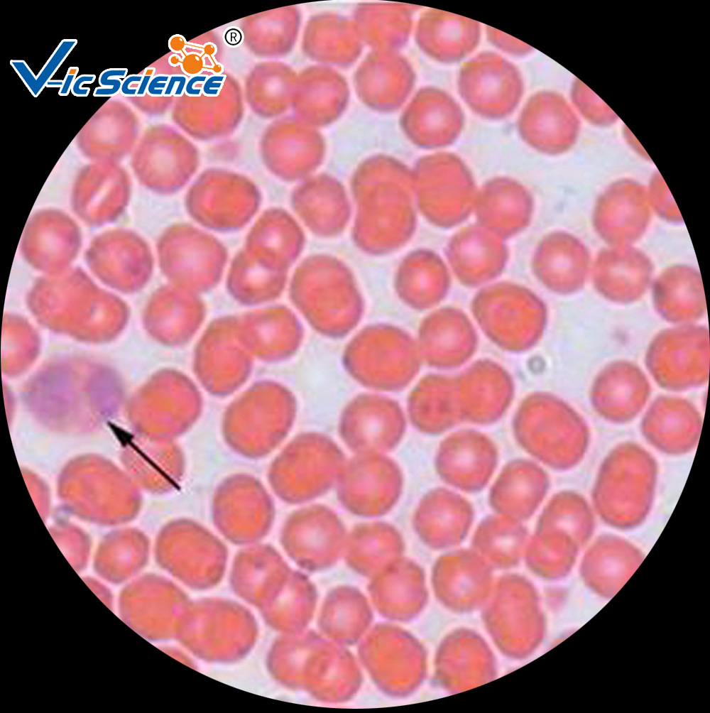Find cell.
Returning a JSON list of instances; mask_svg holds the SVG:
<instances>
[{
	"mask_svg": "<svg viewBox=\"0 0 710 713\" xmlns=\"http://www.w3.org/2000/svg\"><path fill=\"white\" fill-rule=\"evenodd\" d=\"M658 467L642 446L621 443L605 457L591 493L595 511L609 526L630 530L640 526L653 504Z\"/></svg>",
	"mask_w": 710,
	"mask_h": 713,
	"instance_id": "obj_1",
	"label": "cell"
},
{
	"mask_svg": "<svg viewBox=\"0 0 710 713\" xmlns=\"http://www.w3.org/2000/svg\"><path fill=\"white\" fill-rule=\"evenodd\" d=\"M297 410L296 398L288 387L273 381L258 382L225 410L222 425L224 439L241 457H264L287 437Z\"/></svg>",
	"mask_w": 710,
	"mask_h": 713,
	"instance_id": "obj_2",
	"label": "cell"
},
{
	"mask_svg": "<svg viewBox=\"0 0 710 713\" xmlns=\"http://www.w3.org/2000/svg\"><path fill=\"white\" fill-rule=\"evenodd\" d=\"M416 342L399 326L374 323L360 330L346 344L342 364L361 386L399 392L417 375L420 356Z\"/></svg>",
	"mask_w": 710,
	"mask_h": 713,
	"instance_id": "obj_3",
	"label": "cell"
},
{
	"mask_svg": "<svg viewBox=\"0 0 710 713\" xmlns=\"http://www.w3.org/2000/svg\"><path fill=\"white\" fill-rule=\"evenodd\" d=\"M346 462L344 452L329 436L305 432L295 436L276 456L268 479L280 500L303 504L335 486Z\"/></svg>",
	"mask_w": 710,
	"mask_h": 713,
	"instance_id": "obj_4",
	"label": "cell"
},
{
	"mask_svg": "<svg viewBox=\"0 0 710 713\" xmlns=\"http://www.w3.org/2000/svg\"><path fill=\"white\" fill-rule=\"evenodd\" d=\"M261 192L248 177L222 168H209L192 183L185 197L189 216L205 229L239 231L258 213Z\"/></svg>",
	"mask_w": 710,
	"mask_h": 713,
	"instance_id": "obj_5",
	"label": "cell"
},
{
	"mask_svg": "<svg viewBox=\"0 0 710 713\" xmlns=\"http://www.w3.org/2000/svg\"><path fill=\"white\" fill-rule=\"evenodd\" d=\"M290 297L312 329L332 339L346 337L364 314L361 295L344 273L310 274L300 269L292 280Z\"/></svg>",
	"mask_w": 710,
	"mask_h": 713,
	"instance_id": "obj_6",
	"label": "cell"
},
{
	"mask_svg": "<svg viewBox=\"0 0 710 713\" xmlns=\"http://www.w3.org/2000/svg\"><path fill=\"white\" fill-rule=\"evenodd\" d=\"M160 268L170 284L200 294L220 282L228 250L216 236L187 223L167 227L158 238Z\"/></svg>",
	"mask_w": 710,
	"mask_h": 713,
	"instance_id": "obj_7",
	"label": "cell"
},
{
	"mask_svg": "<svg viewBox=\"0 0 710 713\" xmlns=\"http://www.w3.org/2000/svg\"><path fill=\"white\" fill-rule=\"evenodd\" d=\"M212 512L216 528L226 540L239 545L265 538L275 515L274 503L262 483L243 473L231 475L219 484Z\"/></svg>",
	"mask_w": 710,
	"mask_h": 713,
	"instance_id": "obj_8",
	"label": "cell"
},
{
	"mask_svg": "<svg viewBox=\"0 0 710 713\" xmlns=\"http://www.w3.org/2000/svg\"><path fill=\"white\" fill-rule=\"evenodd\" d=\"M336 486L346 511L360 517H378L398 502L403 474L398 464L384 454H356L346 460Z\"/></svg>",
	"mask_w": 710,
	"mask_h": 713,
	"instance_id": "obj_9",
	"label": "cell"
},
{
	"mask_svg": "<svg viewBox=\"0 0 710 713\" xmlns=\"http://www.w3.org/2000/svg\"><path fill=\"white\" fill-rule=\"evenodd\" d=\"M422 175V206L429 220L452 228L474 212L478 192L474 177L457 155L437 153L419 163Z\"/></svg>",
	"mask_w": 710,
	"mask_h": 713,
	"instance_id": "obj_10",
	"label": "cell"
},
{
	"mask_svg": "<svg viewBox=\"0 0 710 713\" xmlns=\"http://www.w3.org/2000/svg\"><path fill=\"white\" fill-rule=\"evenodd\" d=\"M457 88L473 112L498 120L515 110L523 97L524 82L513 63L496 53L483 52L462 65Z\"/></svg>",
	"mask_w": 710,
	"mask_h": 713,
	"instance_id": "obj_11",
	"label": "cell"
},
{
	"mask_svg": "<svg viewBox=\"0 0 710 713\" xmlns=\"http://www.w3.org/2000/svg\"><path fill=\"white\" fill-rule=\"evenodd\" d=\"M709 338L706 327L684 325L658 334L649 346L646 363L655 381L670 390H685L706 382Z\"/></svg>",
	"mask_w": 710,
	"mask_h": 713,
	"instance_id": "obj_12",
	"label": "cell"
},
{
	"mask_svg": "<svg viewBox=\"0 0 710 713\" xmlns=\"http://www.w3.org/2000/svg\"><path fill=\"white\" fill-rule=\"evenodd\" d=\"M238 317L217 318L201 337L193 366L202 386L216 396H226L240 388L252 369L251 354L240 342Z\"/></svg>",
	"mask_w": 710,
	"mask_h": 713,
	"instance_id": "obj_13",
	"label": "cell"
},
{
	"mask_svg": "<svg viewBox=\"0 0 710 713\" xmlns=\"http://www.w3.org/2000/svg\"><path fill=\"white\" fill-rule=\"evenodd\" d=\"M406 428L400 404L388 396L364 393L354 396L343 408L338 431L355 454H384L400 442Z\"/></svg>",
	"mask_w": 710,
	"mask_h": 713,
	"instance_id": "obj_14",
	"label": "cell"
},
{
	"mask_svg": "<svg viewBox=\"0 0 710 713\" xmlns=\"http://www.w3.org/2000/svg\"><path fill=\"white\" fill-rule=\"evenodd\" d=\"M346 531L339 516L330 508L311 505L292 513L280 531V542L299 564L310 568L326 567L345 547Z\"/></svg>",
	"mask_w": 710,
	"mask_h": 713,
	"instance_id": "obj_15",
	"label": "cell"
},
{
	"mask_svg": "<svg viewBox=\"0 0 710 713\" xmlns=\"http://www.w3.org/2000/svg\"><path fill=\"white\" fill-rule=\"evenodd\" d=\"M401 127L417 146L434 149L454 143L464 124L463 110L447 92L434 87L420 89L401 116Z\"/></svg>",
	"mask_w": 710,
	"mask_h": 713,
	"instance_id": "obj_16",
	"label": "cell"
},
{
	"mask_svg": "<svg viewBox=\"0 0 710 713\" xmlns=\"http://www.w3.org/2000/svg\"><path fill=\"white\" fill-rule=\"evenodd\" d=\"M237 332L251 356L266 362L283 361L293 356L305 334L296 314L283 305L256 310L238 317Z\"/></svg>",
	"mask_w": 710,
	"mask_h": 713,
	"instance_id": "obj_17",
	"label": "cell"
},
{
	"mask_svg": "<svg viewBox=\"0 0 710 713\" xmlns=\"http://www.w3.org/2000/svg\"><path fill=\"white\" fill-rule=\"evenodd\" d=\"M415 80V72L406 58L396 51L373 50L358 68L354 85L366 105L388 112L405 102Z\"/></svg>",
	"mask_w": 710,
	"mask_h": 713,
	"instance_id": "obj_18",
	"label": "cell"
},
{
	"mask_svg": "<svg viewBox=\"0 0 710 713\" xmlns=\"http://www.w3.org/2000/svg\"><path fill=\"white\" fill-rule=\"evenodd\" d=\"M445 254L447 265L457 278L474 285L498 276L509 256L506 239L478 223L453 234Z\"/></svg>",
	"mask_w": 710,
	"mask_h": 713,
	"instance_id": "obj_19",
	"label": "cell"
},
{
	"mask_svg": "<svg viewBox=\"0 0 710 713\" xmlns=\"http://www.w3.org/2000/svg\"><path fill=\"white\" fill-rule=\"evenodd\" d=\"M153 385V401L146 427L160 438L174 440L189 430L199 418L201 394L190 378L174 369L161 372Z\"/></svg>",
	"mask_w": 710,
	"mask_h": 713,
	"instance_id": "obj_20",
	"label": "cell"
},
{
	"mask_svg": "<svg viewBox=\"0 0 710 713\" xmlns=\"http://www.w3.org/2000/svg\"><path fill=\"white\" fill-rule=\"evenodd\" d=\"M533 212L532 195L516 180L496 177L478 189L474 209L477 223L504 239L526 229Z\"/></svg>",
	"mask_w": 710,
	"mask_h": 713,
	"instance_id": "obj_21",
	"label": "cell"
},
{
	"mask_svg": "<svg viewBox=\"0 0 710 713\" xmlns=\"http://www.w3.org/2000/svg\"><path fill=\"white\" fill-rule=\"evenodd\" d=\"M158 552L165 565L180 571L217 570L226 557V548L215 535L187 518L173 520L163 528Z\"/></svg>",
	"mask_w": 710,
	"mask_h": 713,
	"instance_id": "obj_22",
	"label": "cell"
},
{
	"mask_svg": "<svg viewBox=\"0 0 710 713\" xmlns=\"http://www.w3.org/2000/svg\"><path fill=\"white\" fill-rule=\"evenodd\" d=\"M701 426V415L691 403L679 398L660 397L644 415L641 432L660 452L679 456L696 448Z\"/></svg>",
	"mask_w": 710,
	"mask_h": 713,
	"instance_id": "obj_23",
	"label": "cell"
},
{
	"mask_svg": "<svg viewBox=\"0 0 710 713\" xmlns=\"http://www.w3.org/2000/svg\"><path fill=\"white\" fill-rule=\"evenodd\" d=\"M650 392L649 382L638 366L628 361H616L595 379L591 403L604 419L622 424L634 419L642 410Z\"/></svg>",
	"mask_w": 710,
	"mask_h": 713,
	"instance_id": "obj_24",
	"label": "cell"
},
{
	"mask_svg": "<svg viewBox=\"0 0 710 713\" xmlns=\"http://www.w3.org/2000/svg\"><path fill=\"white\" fill-rule=\"evenodd\" d=\"M480 39L478 21L438 9L425 11L415 31L420 50L442 63L461 61L476 48Z\"/></svg>",
	"mask_w": 710,
	"mask_h": 713,
	"instance_id": "obj_25",
	"label": "cell"
},
{
	"mask_svg": "<svg viewBox=\"0 0 710 713\" xmlns=\"http://www.w3.org/2000/svg\"><path fill=\"white\" fill-rule=\"evenodd\" d=\"M349 87L329 67L313 66L297 76L292 106L297 118L313 126L330 124L346 107Z\"/></svg>",
	"mask_w": 710,
	"mask_h": 713,
	"instance_id": "obj_26",
	"label": "cell"
},
{
	"mask_svg": "<svg viewBox=\"0 0 710 713\" xmlns=\"http://www.w3.org/2000/svg\"><path fill=\"white\" fill-rule=\"evenodd\" d=\"M521 139L536 151L553 154L569 144L572 121L564 102L550 92H538L529 97L518 119Z\"/></svg>",
	"mask_w": 710,
	"mask_h": 713,
	"instance_id": "obj_27",
	"label": "cell"
},
{
	"mask_svg": "<svg viewBox=\"0 0 710 713\" xmlns=\"http://www.w3.org/2000/svg\"><path fill=\"white\" fill-rule=\"evenodd\" d=\"M151 311L155 336L173 347L182 346L192 338L205 314L199 294L170 283L155 293Z\"/></svg>",
	"mask_w": 710,
	"mask_h": 713,
	"instance_id": "obj_28",
	"label": "cell"
},
{
	"mask_svg": "<svg viewBox=\"0 0 710 713\" xmlns=\"http://www.w3.org/2000/svg\"><path fill=\"white\" fill-rule=\"evenodd\" d=\"M200 164L195 146L175 132L151 158L138 167L136 177L151 191L171 195L184 188L195 175Z\"/></svg>",
	"mask_w": 710,
	"mask_h": 713,
	"instance_id": "obj_29",
	"label": "cell"
},
{
	"mask_svg": "<svg viewBox=\"0 0 710 713\" xmlns=\"http://www.w3.org/2000/svg\"><path fill=\"white\" fill-rule=\"evenodd\" d=\"M297 242V228L290 215L281 209L269 208L254 222L243 249L265 266L287 271Z\"/></svg>",
	"mask_w": 710,
	"mask_h": 713,
	"instance_id": "obj_30",
	"label": "cell"
},
{
	"mask_svg": "<svg viewBox=\"0 0 710 713\" xmlns=\"http://www.w3.org/2000/svg\"><path fill=\"white\" fill-rule=\"evenodd\" d=\"M302 45L310 58L324 64L345 67L359 58L362 40L354 21L325 13L317 15L309 21Z\"/></svg>",
	"mask_w": 710,
	"mask_h": 713,
	"instance_id": "obj_31",
	"label": "cell"
},
{
	"mask_svg": "<svg viewBox=\"0 0 710 713\" xmlns=\"http://www.w3.org/2000/svg\"><path fill=\"white\" fill-rule=\"evenodd\" d=\"M275 124L261 140V158L271 173L292 180L299 175L302 158L309 151L310 145L322 142V139L316 128L298 119H286Z\"/></svg>",
	"mask_w": 710,
	"mask_h": 713,
	"instance_id": "obj_32",
	"label": "cell"
},
{
	"mask_svg": "<svg viewBox=\"0 0 710 713\" xmlns=\"http://www.w3.org/2000/svg\"><path fill=\"white\" fill-rule=\"evenodd\" d=\"M413 7L396 4L360 5L355 11L354 22L362 42L373 50L396 51L410 36Z\"/></svg>",
	"mask_w": 710,
	"mask_h": 713,
	"instance_id": "obj_33",
	"label": "cell"
},
{
	"mask_svg": "<svg viewBox=\"0 0 710 713\" xmlns=\"http://www.w3.org/2000/svg\"><path fill=\"white\" fill-rule=\"evenodd\" d=\"M37 215L28 225L23 241V244L32 243V251H36L26 256V258L38 253L30 263L36 267L68 265L77 254L80 244L77 227L60 212H51V221H43V226Z\"/></svg>",
	"mask_w": 710,
	"mask_h": 713,
	"instance_id": "obj_34",
	"label": "cell"
},
{
	"mask_svg": "<svg viewBox=\"0 0 710 713\" xmlns=\"http://www.w3.org/2000/svg\"><path fill=\"white\" fill-rule=\"evenodd\" d=\"M88 181L80 175L73 191L72 204L78 215L91 224L112 221L124 209L129 197L126 175H95Z\"/></svg>",
	"mask_w": 710,
	"mask_h": 713,
	"instance_id": "obj_35",
	"label": "cell"
},
{
	"mask_svg": "<svg viewBox=\"0 0 710 713\" xmlns=\"http://www.w3.org/2000/svg\"><path fill=\"white\" fill-rule=\"evenodd\" d=\"M286 280V271L265 266L242 248L229 265L226 288L239 303L256 305L278 298L283 291Z\"/></svg>",
	"mask_w": 710,
	"mask_h": 713,
	"instance_id": "obj_36",
	"label": "cell"
},
{
	"mask_svg": "<svg viewBox=\"0 0 710 713\" xmlns=\"http://www.w3.org/2000/svg\"><path fill=\"white\" fill-rule=\"evenodd\" d=\"M99 236L87 254V263L92 268L99 266H114L128 271L130 276L141 285L149 279L153 268V256L146 241L138 234L121 230Z\"/></svg>",
	"mask_w": 710,
	"mask_h": 713,
	"instance_id": "obj_37",
	"label": "cell"
},
{
	"mask_svg": "<svg viewBox=\"0 0 710 713\" xmlns=\"http://www.w3.org/2000/svg\"><path fill=\"white\" fill-rule=\"evenodd\" d=\"M345 547L349 563L369 571L400 555L404 540L394 526L376 521L354 527L347 535Z\"/></svg>",
	"mask_w": 710,
	"mask_h": 713,
	"instance_id": "obj_38",
	"label": "cell"
},
{
	"mask_svg": "<svg viewBox=\"0 0 710 713\" xmlns=\"http://www.w3.org/2000/svg\"><path fill=\"white\" fill-rule=\"evenodd\" d=\"M422 263L398 277L395 288L400 299L415 310L429 307L448 287V265L437 254L422 251Z\"/></svg>",
	"mask_w": 710,
	"mask_h": 713,
	"instance_id": "obj_39",
	"label": "cell"
},
{
	"mask_svg": "<svg viewBox=\"0 0 710 713\" xmlns=\"http://www.w3.org/2000/svg\"><path fill=\"white\" fill-rule=\"evenodd\" d=\"M551 528L571 536L578 545L586 543L595 528L594 515L585 498L578 493L565 491L555 497L547 512Z\"/></svg>",
	"mask_w": 710,
	"mask_h": 713,
	"instance_id": "obj_40",
	"label": "cell"
},
{
	"mask_svg": "<svg viewBox=\"0 0 710 713\" xmlns=\"http://www.w3.org/2000/svg\"><path fill=\"white\" fill-rule=\"evenodd\" d=\"M77 44L75 38L62 40L37 76L23 60H11L10 65L31 94L38 97Z\"/></svg>",
	"mask_w": 710,
	"mask_h": 713,
	"instance_id": "obj_41",
	"label": "cell"
},
{
	"mask_svg": "<svg viewBox=\"0 0 710 713\" xmlns=\"http://www.w3.org/2000/svg\"><path fill=\"white\" fill-rule=\"evenodd\" d=\"M488 41L496 48L515 57H523L530 54L533 48L521 40L492 27H486Z\"/></svg>",
	"mask_w": 710,
	"mask_h": 713,
	"instance_id": "obj_42",
	"label": "cell"
},
{
	"mask_svg": "<svg viewBox=\"0 0 710 713\" xmlns=\"http://www.w3.org/2000/svg\"><path fill=\"white\" fill-rule=\"evenodd\" d=\"M128 72L127 68H109L103 70L99 77L100 87L94 89V97H114L120 92L122 80Z\"/></svg>",
	"mask_w": 710,
	"mask_h": 713,
	"instance_id": "obj_43",
	"label": "cell"
},
{
	"mask_svg": "<svg viewBox=\"0 0 710 713\" xmlns=\"http://www.w3.org/2000/svg\"><path fill=\"white\" fill-rule=\"evenodd\" d=\"M96 80L95 75H80L75 79L72 88L71 93L75 97H87L90 92V88L82 87L84 84H91Z\"/></svg>",
	"mask_w": 710,
	"mask_h": 713,
	"instance_id": "obj_44",
	"label": "cell"
},
{
	"mask_svg": "<svg viewBox=\"0 0 710 713\" xmlns=\"http://www.w3.org/2000/svg\"><path fill=\"white\" fill-rule=\"evenodd\" d=\"M142 79V74H133L126 76L122 80L120 93L124 97H136L138 87H131L133 84H139Z\"/></svg>",
	"mask_w": 710,
	"mask_h": 713,
	"instance_id": "obj_45",
	"label": "cell"
},
{
	"mask_svg": "<svg viewBox=\"0 0 710 713\" xmlns=\"http://www.w3.org/2000/svg\"><path fill=\"white\" fill-rule=\"evenodd\" d=\"M79 72L78 67H70L67 71L65 77L63 80V85L58 91V94L60 96H67L71 92L72 86L77 78V74Z\"/></svg>",
	"mask_w": 710,
	"mask_h": 713,
	"instance_id": "obj_46",
	"label": "cell"
},
{
	"mask_svg": "<svg viewBox=\"0 0 710 713\" xmlns=\"http://www.w3.org/2000/svg\"><path fill=\"white\" fill-rule=\"evenodd\" d=\"M155 68L153 67H146L142 73V79L138 85L136 97H143L147 92L148 85L155 75Z\"/></svg>",
	"mask_w": 710,
	"mask_h": 713,
	"instance_id": "obj_47",
	"label": "cell"
},
{
	"mask_svg": "<svg viewBox=\"0 0 710 713\" xmlns=\"http://www.w3.org/2000/svg\"><path fill=\"white\" fill-rule=\"evenodd\" d=\"M63 85V80H50L48 82L46 87H60L61 88Z\"/></svg>",
	"mask_w": 710,
	"mask_h": 713,
	"instance_id": "obj_48",
	"label": "cell"
}]
</instances>
